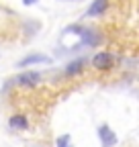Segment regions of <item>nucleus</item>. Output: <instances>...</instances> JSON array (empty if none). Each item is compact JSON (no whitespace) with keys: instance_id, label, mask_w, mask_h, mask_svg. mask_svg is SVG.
Returning a JSON list of instances; mask_svg holds the SVG:
<instances>
[{"instance_id":"6e6552de","label":"nucleus","mask_w":139,"mask_h":147,"mask_svg":"<svg viewBox=\"0 0 139 147\" xmlns=\"http://www.w3.org/2000/svg\"><path fill=\"white\" fill-rule=\"evenodd\" d=\"M55 147H74L72 145V137H70L67 133L65 135H59L57 141H55Z\"/></svg>"},{"instance_id":"39448f33","label":"nucleus","mask_w":139,"mask_h":147,"mask_svg":"<svg viewBox=\"0 0 139 147\" xmlns=\"http://www.w3.org/2000/svg\"><path fill=\"white\" fill-rule=\"evenodd\" d=\"M8 127L14 129V131H27L29 129V119L27 115H12L8 119Z\"/></svg>"},{"instance_id":"0eeeda50","label":"nucleus","mask_w":139,"mask_h":147,"mask_svg":"<svg viewBox=\"0 0 139 147\" xmlns=\"http://www.w3.org/2000/svg\"><path fill=\"white\" fill-rule=\"evenodd\" d=\"M84 69V59H76L72 63H67L65 67V76H76V74H80Z\"/></svg>"},{"instance_id":"423d86ee","label":"nucleus","mask_w":139,"mask_h":147,"mask_svg":"<svg viewBox=\"0 0 139 147\" xmlns=\"http://www.w3.org/2000/svg\"><path fill=\"white\" fill-rule=\"evenodd\" d=\"M107 8H109V0H94L90 8L86 10V16H100Z\"/></svg>"},{"instance_id":"20e7f679","label":"nucleus","mask_w":139,"mask_h":147,"mask_svg":"<svg viewBox=\"0 0 139 147\" xmlns=\"http://www.w3.org/2000/svg\"><path fill=\"white\" fill-rule=\"evenodd\" d=\"M37 63H51V57L45 53H29L27 57H23L16 67H27V65H37Z\"/></svg>"},{"instance_id":"f03ea898","label":"nucleus","mask_w":139,"mask_h":147,"mask_svg":"<svg viewBox=\"0 0 139 147\" xmlns=\"http://www.w3.org/2000/svg\"><path fill=\"white\" fill-rule=\"evenodd\" d=\"M92 65L96 69H109L115 65V55L109 51H98L94 57H92Z\"/></svg>"},{"instance_id":"f257e3e1","label":"nucleus","mask_w":139,"mask_h":147,"mask_svg":"<svg viewBox=\"0 0 139 147\" xmlns=\"http://www.w3.org/2000/svg\"><path fill=\"white\" fill-rule=\"evenodd\" d=\"M10 82L16 84V86H23V88H35V86H39V84L43 82V78H41V74H39V71L27 69V71L19 74V76H14Z\"/></svg>"},{"instance_id":"1a4fd4ad","label":"nucleus","mask_w":139,"mask_h":147,"mask_svg":"<svg viewBox=\"0 0 139 147\" xmlns=\"http://www.w3.org/2000/svg\"><path fill=\"white\" fill-rule=\"evenodd\" d=\"M35 2H37V0H23V4H25V6H33Z\"/></svg>"},{"instance_id":"7ed1b4c3","label":"nucleus","mask_w":139,"mask_h":147,"mask_svg":"<svg viewBox=\"0 0 139 147\" xmlns=\"http://www.w3.org/2000/svg\"><path fill=\"white\" fill-rule=\"evenodd\" d=\"M98 139L102 147H115L117 145V135L109 125H100L98 127Z\"/></svg>"}]
</instances>
